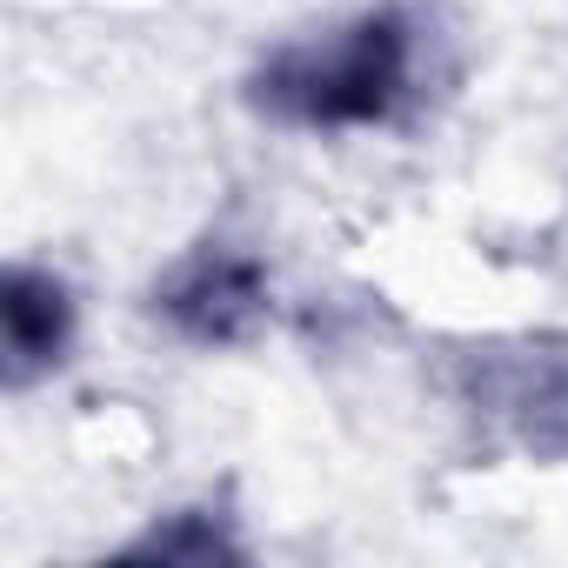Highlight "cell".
<instances>
[{
	"instance_id": "cell-3",
	"label": "cell",
	"mask_w": 568,
	"mask_h": 568,
	"mask_svg": "<svg viewBox=\"0 0 568 568\" xmlns=\"http://www.w3.org/2000/svg\"><path fill=\"white\" fill-rule=\"evenodd\" d=\"M0 322H8V382L28 388L41 375H54L68 362L74 342V295L68 281L48 267H8V302H0Z\"/></svg>"
},
{
	"instance_id": "cell-2",
	"label": "cell",
	"mask_w": 568,
	"mask_h": 568,
	"mask_svg": "<svg viewBox=\"0 0 568 568\" xmlns=\"http://www.w3.org/2000/svg\"><path fill=\"white\" fill-rule=\"evenodd\" d=\"M148 308L194 348H234L267 322V267L234 241H201L154 281Z\"/></svg>"
},
{
	"instance_id": "cell-1",
	"label": "cell",
	"mask_w": 568,
	"mask_h": 568,
	"mask_svg": "<svg viewBox=\"0 0 568 568\" xmlns=\"http://www.w3.org/2000/svg\"><path fill=\"white\" fill-rule=\"evenodd\" d=\"M422 94V21L402 0L348 14L342 28L281 41L247 74V108L302 134H362L388 128Z\"/></svg>"
},
{
	"instance_id": "cell-4",
	"label": "cell",
	"mask_w": 568,
	"mask_h": 568,
	"mask_svg": "<svg viewBox=\"0 0 568 568\" xmlns=\"http://www.w3.org/2000/svg\"><path fill=\"white\" fill-rule=\"evenodd\" d=\"M488 402L515 422L528 448L568 455V355L535 348V355L488 362Z\"/></svg>"
}]
</instances>
